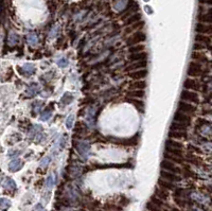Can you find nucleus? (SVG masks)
<instances>
[{
	"label": "nucleus",
	"mask_w": 212,
	"mask_h": 211,
	"mask_svg": "<svg viewBox=\"0 0 212 211\" xmlns=\"http://www.w3.org/2000/svg\"><path fill=\"white\" fill-rule=\"evenodd\" d=\"M187 74L191 77H202L204 74V68H203L202 64L197 63V62H191L190 65H189L188 71H187Z\"/></svg>",
	"instance_id": "f257e3e1"
},
{
	"label": "nucleus",
	"mask_w": 212,
	"mask_h": 211,
	"mask_svg": "<svg viewBox=\"0 0 212 211\" xmlns=\"http://www.w3.org/2000/svg\"><path fill=\"white\" fill-rule=\"evenodd\" d=\"M180 99L181 101H186L189 102V103H195L198 104L199 103V97L196 94L195 91H191V90H182L181 94H180Z\"/></svg>",
	"instance_id": "f03ea898"
},
{
	"label": "nucleus",
	"mask_w": 212,
	"mask_h": 211,
	"mask_svg": "<svg viewBox=\"0 0 212 211\" xmlns=\"http://www.w3.org/2000/svg\"><path fill=\"white\" fill-rule=\"evenodd\" d=\"M178 110L186 115H189V116H193L196 113V107L189 102L179 101L178 102Z\"/></svg>",
	"instance_id": "7ed1b4c3"
},
{
	"label": "nucleus",
	"mask_w": 212,
	"mask_h": 211,
	"mask_svg": "<svg viewBox=\"0 0 212 211\" xmlns=\"http://www.w3.org/2000/svg\"><path fill=\"white\" fill-rule=\"evenodd\" d=\"M146 39V33H143L142 31H137V32L134 33L131 37H128V38H127L126 44L128 46L137 45V44L141 43V41H144Z\"/></svg>",
	"instance_id": "20e7f679"
},
{
	"label": "nucleus",
	"mask_w": 212,
	"mask_h": 211,
	"mask_svg": "<svg viewBox=\"0 0 212 211\" xmlns=\"http://www.w3.org/2000/svg\"><path fill=\"white\" fill-rule=\"evenodd\" d=\"M77 150L83 159H87L90 154V144L86 141H80L77 145Z\"/></svg>",
	"instance_id": "39448f33"
},
{
	"label": "nucleus",
	"mask_w": 212,
	"mask_h": 211,
	"mask_svg": "<svg viewBox=\"0 0 212 211\" xmlns=\"http://www.w3.org/2000/svg\"><path fill=\"white\" fill-rule=\"evenodd\" d=\"M160 166H161V168L163 169L164 171L174 173V174H179V173H181V170H180L179 168H177V166H175V163L168 160V159L162 160L161 163H160Z\"/></svg>",
	"instance_id": "423d86ee"
},
{
	"label": "nucleus",
	"mask_w": 212,
	"mask_h": 211,
	"mask_svg": "<svg viewBox=\"0 0 212 211\" xmlns=\"http://www.w3.org/2000/svg\"><path fill=\"white\" fill-rule=\"evenodd\" d=\"M174 121L179 122V123L186 124V125L190 126L192 119H191V116H189V115H186L181 112H177V113H175V115H174Z\"/></svg>",
	"instance_id": "0eeeda50"
},
{
	"label": "nucleus",
	"mask_w": 212,
	"mask_h": 211,
	"mask_svg": "<svg viewBox=\"0 0 212 211\" xmlns=\"http://www.w3.org/2000/svg\"><path fill=\"white\" fill-rule=\"evenodd\" d=\"M184 88L187 90H200L202 86H200V83L196 80L193 79H187L186 81L184 82Z\"/></svg>",
	"instance_id": "6e6552de"
},
{
	"label": "nucleus",
	"mask_w": 212,
	"mask_h": 211,
	"mask_svg": "<svg viewBox=\"0 0 212 211\" xmlns=\"http://www.w3.org/2000/svg\"><path fill=\"white\" fill-rule=\"evenodd\" d=\"M191 56H192V59H195L197 63H199V64H208V65H210V59H209L208 57L204 54V53L200 52V51H194V52L192 53Z\"/></svg>",
	"instance_id": "1a4fd4ad"
},
{
	"label": "nucleus",
	"mask_w": 212,
	"mask_h": 211,
	"mask_svg": "<svg viewBox=\"0 0 212 211\" xmlns=\"http://www.w3.org/2000/svg\"><path fill=\"white\" fill-rule=\"evenodd\" d=\"M195 41H196V43H200V44H203V45H205L209 50L211 49V37L208 36V35L197 33V34L195 35Z\"/></svg>",
	"instance_id": "9d476101"
},
{
	"label": "nucleus",
	"mask_w": 212,
	"mask_h": 211,
	"mask_svg": "<svg viewBox=\"0 0 212 211\" xmlns=\"http://www.w3.org/2000/svg\"><path fill=\"white\" fill-rule=\"evenodd\" d=\"M195 31L196 33H199V34H210L212 31V27L211 24L208 23H197L195 26Z\"/></svg>",
	"instance_id": "9b49d317"
},
{
	"label": "nucleus",
	"mask_w": 212,
	"mask_h": 211,
	"mask_svg": "<svg viewBox=\"0 0 212 211\" xmlns=\"http://www.w3.org/2000/svg\"><path fill=\"white\" fill-rule=\"evenodd\" d=\"M160 175L163 179L168 181H171V183H176V181H180L181 178L178 176L177 174H174V173H171V172H168V171H161L160 172Z\"/></svg>",
	"instance_id": "f8f14e48"
},
{
	"label": "nucleus",
	"mask_w": 212,
	"mask_h": 211,
	"mask_svg": "<svg viewBox=\"0 0 212 211\" xmlns=\"http://www.w3.org/2000/svg\"><path fill=\"white\" fill-rule=\"evenodd\" d=\"M197 20H198V23L211 24V23H212L211 11H208V12H205V13H198V15H197Z\"/></svg>",
	"instance_id": "ddd939ff"
},
{
	"label": "nucleus",
	"mask_w": 212,
	"mask_h": 211,
	"mask_svg": "<svg viewBox=\"0 0 212 211\" xmlns=\"http://www.w3.org/2000/svg\"><path fill=\"white\" fill-rule=\"evenodd\" d=\"M41 92V87L37 83H32L27 87L26 94L29 95V97H34V95H37Z\"/></svg>",
	"instance_id": "4468645a"
},
{
	"label": "nucleus",
	"mask_w": 212,
	"mask_h": 211,
	"mask_svg": "<svg viewBox=\"0 0 212 211\" xmlns=\"http://www.w3.org/2000/svg\"><path fill=\"white\" fill-rule=\"evenodd\" d=\"M169 137L171 139L186 140V139H188V134H187L186 132H179V131H170Z\"/></svg>",
	"instance_id": "2eb2a0df"
},
{
	"label": "nucleus",
	"mask_w": 212,
	"mask_h": 211,
	"mask_svg": "<svg viewBox=\"0 0 212 211\" xmlns=\"http://www.w3.org/2000/svg\"><path fill=\"white\" fill-rule=\"evenodd\" d=\"M22 166H23V163H22L20 158H14L9 164V170L11 172H17V171L22 168Z\"/></svg>",
	"instance_id": "dca6fc26"
},
{
	"label": "nucleus",
	"mask_w": 212,
	"mask_h": 211,
	"mask_svg": "<svg viewBox=\"0 0 212 211\" xmlns=\"http://www.w3.org/2000/svg\"><path fill=\"white\" fill-rule=\"evenodd\" d=\"M146 75H148V71L143 69H139V70L131 71L128 77L133 80H142L144 77H146Z\"/></svg>",
	"instance_id": "f3484780"
},
{
	"label": "nucleus",
	"mask_w": 212,
	"mask_h": 211,
	"mask_svg": "<svg viewBox=\"0 0 212 211\" xmlns=\"http://www.w3.org/2000/svg\"><path fill=\"white\" fill-rule=\"evenodd\" d=\"M146 65H148V63H146V61H138V62H134L131 65L127 66L126 67V71H135V70H139L141 69V68L143 67H146Z\"/></svg>",
	"instance_id": "a211bd4d"
},
{
	"label": "nucleus",
	"mask_w": 212,
	"mask_h": 211,
	"mask_svg": "<svg viewBox=\"0 0 212 211\" xmlns=\"http://www.w3.org/2000/svg\"><path fill=\"white\" fill-rule=\"evenodd\" d=\"M166 148L184 150V144L179 141H174V139H168V140L166 141Z\"/></svg>",
	"instance_id": "6ab92c4d"
},
{
	"label": "nucleus",
	"mask_w": 212,
	"mask_h": 211,
	"mask_svg": "<svg viewBox=\"0 0 212 211\" xmlns=\"http://www.w3.org/2000/svg\"><path fill=\"white\" fill-rule=\"evenodd\" d=\"M148 54L146 52H137V53H131L129 55L128 59L131 62H138V61H146Z\"/></svg>",
	"instance_id": "aec40b11"
},
{
	"label": "nucleus",
	"mask_w": 212,
	"mask_h": 211,
	"mask_svg": "<svg viewBox=\"0 0 212 211\" xmlns=\"http://www.w3.org/2000/svg\"><path fill=\"white\" fill-rule=\"evenodd\" d=\"M141 18H142V16H141V14H140V13H135V14H131V16L127 17V18L125 19V23H124V24H125V26H131V24L140 21V20H141Z\"/></svg>",
	"instance_id": "412c9836"
},
{
	"label": "nucleus",
	"mask_w": 212,
	"mask_h": 211,
	"mask_svg": "<svg viewBox=\"0 0 212 211\" xmlns=\"http://www.w3.org/2000/svg\"><path fill=\"white\" fill-rule=\"evenodd\" d=\"M27 43L29 44L32 47H35V46L38 44V37H37V34L35 32H30L28 35H27Z\"/></svg>",
	"instance_id": "4be33fe9"
},
{
	"label": "nucleus",
	"mask_w": 212,
	"mask_h": 211,
	"mask_svg": "<svg viewBox=\"0 0 212 211\" xmlns=\"http://www.w3.org/2000/svg\"><path fill=\"white\" fill-rule=\"evenodd\" d=\"M189 126L186 125V124L179 123V122H175L174 121L173 123L171 124L170 126V131H179V132H187Z\"/></svg>",
	"instance_id": "5701e85b"
},
{
	"label": "nucleus",
	"mask_w": 212,
	"mask_h": 211,
	"mask_svg": "<svg viewBox=\"0 0 212 211\" xmlns=\"http://www.w3.org/2000/svg\"><path fill=\"white\" fill-rule=\"evenodd\" d=\"M19 43V35L15 32H10L8 37V44L10 46H16Z\"/></svg>",
	"instance_id": "b1692460"
},
{
	"label": "nucleus",
	"mask_w": 212,
	"mask_h": 211,
	"mask_svg": "<svg viewBox=\"0 0 212 211\" xmlns=\"http://www.w3.org/2000/svg\"><path fill=\"white\" fill-rule=\"evenodd\" d=\"M128 98L131 99H142V98L146 95L143 90H140V89H135V90H131V91H128Z\"/></svg>",
	"instance_id": "393cba45"
},
{
	"label": "nucleus",
	"mask_w": 212,
	"mask_h": 211,
	"mask_svg": "<svg viewBox=\"0 0 212 211\" xmlns=\"http://www.w3.org/2000/svg\"><path fill=\"white\" fill-rule=\"evenodd\" d=\"M17 70H19L20 71V74H22V72H27L28 73L29 75H32V74H34L35 73V71H36V69H35V67L33 65H31V64H26V65L23 66V68H19V67H17Z\"/></svg>",
	"instance_id": "a878e982"
},
{
	"label": "nucleus",
	"mask_w": 212,
	"mask_h": 211,
	"mask_svg": "<svg viewBox=\"0 0 212 211\" xmlns=\"http://www.w3.org/2000/svg\"><path fill=\"white\" fill-rule=\"evenodd\" d=\"M164 158L168 159V160L172 161V163H184V157H178L175 155L169 154V153H164Z\"/></svg>",
	"instance_id": "bb28decb"
},
{
	"label": "nucleus",
	"mask_w": 212,
	"mask_h": 211,
	"mask_svg": "<svg viewBox=\"0 0 212 211\" xmlns=\"http://www.w3.org/2000/svg\"><path fill=\"white\" fill-rule=\"evenodd\" d=\"M146 87V83L144 81H142V80H140V81H137V80H136V82H134V83L131 84V86H129L131 89H140V90H143Z\"/></svg>",
	"instance_id": "cd10ccee"
},
{
	"label": "nucleus",
	"mask_w": 212,
	"mask_h": 211,
	"mask_svg": "<svg viewBox=\"0 0 212 211\" xmlns=\"http://www.w3.org/2000/svg\"><path fill=\"white\" fill-rule=\"evenodd\" d=\"M73 95L71 94H69V92H65V94L63 95V97L61 98V103L64 104V105H69V104H71L73 102Z\"/></svg>",
	"instance_id": "c85d7f7f"
},
{
	"label": "nucleus",
	"mask_w": 212,
	"mask_h": 211,
	"mask_svg": "<svg viewBox=\"0 0 212 211\" xmlns=\"http://www.w3.org/2000/svg\"><path fill=\"white\" fill-rule=\"evenodd\" d=\"M3 188H5L6 190H15L16 189V184L12 178H5L3 181Z\"/></svg>",
	"instance_id": "c756f323"
},
{
	"label": "nucleus",
	"mask_w": 212,
	"mask_h": 211,
	"mask_svg": "<svg viewBox=\"0 0 212 211\" xmlns=\"http://www.w3.org/2000/svg\"><path fill=\"white\" fill-rule=\"evenodd\" d=\"M155 195L159 199H161V201H164V199H167V198H168V196H169V194H168V192H167V190H166V189H162V188L161 189H159V188L156 189Z\"/></svg>",
	"instance_id": "7c9ffc66"
},
{
	"label": "nucleus",
	"mask_w": 212,
	"mask_h": 211,
	"mask_svg": "<svg viewBox=\"0 0 212 211\" xmlns=\"http://www.w3.org/2000/svg\"><path fill=\"white\" fill-rule=\"evenodd\" d=\"M158 184H159V186H161V188L166 189V190H175V186L173 185V183L166 181V179H164V181L159 179V181H158Z\"/></svg>",
	"instance_id": "2f4dec72"
},
{
	"label": "nucleus",
	"mask_w": 212,
	"mask_h": 211,
	"mask_svg": "<svg viewBox=\"0 0 212 211\" xmlns=\"http://www.w3.org/2000/svg\"><path fill=\"white\" fill-rule=\"evenodd\" d=\"M11 206V202L8 198H0V210H8Z\"/></svg>",
	"instance_id": "473e14b6"
},
{
	"label": "nucleus",
	"mask_w": 212,
	"mask_h": 211,
	"mask_svg": "<svg viewBox=\"0 0 212 211\" xmlns=\"http://www.w3.org/2000/svg\"><path fill=\"white\" fill-rule=\"evenodd\" d=\"M188 161H190L191 163H193L194 166H202V164H203L202 159L198 158V157H196V156H194V155H192V156H189Z\"/></svg>",
	"instance_id": "72a5a7b5"
},
{
	"label": "nucleus",
	"mask_w": 212,
	"mask_h": 211,
	"mask_svg": "<svg viewBox=\"0 0 212 211\" xmlns=\"http://www.w3.org/2000/svg\"><path fill=\"white\" fill-rule=\"evenodd\" d=\"M146 208L149 210V211H161V207L157 204L153 203V202H149L146 204Z\"/></svg>",
	"instance_id": "f704fd0d"
},
{
	"label": "nucleus",
	"mask_w": 212,
	"mask_h": 211,
	"mask_svg": "<svg viewBox=\"0 0 212 211\" xmlns=\"http://www.w3.org/2000/svg\"><path fill=\"white\" fill-rule=\"evenodd\" d=\"M127 101H129L131 104H133L135 107L139 108L140 110H142V108L144 107V103L142 101H140V100H135V99H131V100H127Z\"/></svg>",
	"instance_id": "c9c22d12"
},
{
	"label": "nucleus",
	"mask_w": 212,
	"mask_h": 211,
	"mask_svg": "<svg viewBox=\"0 0 212 211\" xmlns=\"http://www.w3.org/2000/svg\"><path fill=\"white\" fill-rule=\"evenodd\" d=\"M143 49H144V46H143V45H139V44H137V45L131 46V48H129V52H131V53L141 52V51L143 50Z\"/></svg>",
	"instance_id": "e433bc0d"
},
{
	"label": "nucleus",
	"mask_w": 212,
	"mask_h": 211,
	"mask_svg": "<svg viewBox=\"0 0 212 211\" xmlns=\"http://www.w3.org/2000/svg\"><path fill=\"white\" fill-rule=\"evenodd\" d=\"M166 152L169 153V154L178 156V157H184V156H182V150H176V148H166Z\"/></svg>",
	"instance_id": "4c0bfd02"
},
{
	"label": "nucleus",
	"mask_w": 212,
	"mask_h": 211,
	"mask_svg": "<svg viewBox=\"0 0 212 211\" xmlns=\"http://www.w3.org/2000/svg\"><path fill=\"white\" fill-rule=\"evenodd\" d=\"M52 116V112L51 109H45L44 113L41 114V121H48L49 119Z\"/></svg>",
	"instance_id": "58836bf2"
},
{
	"label": "nucleus",
	"mask_w": 212,
	"mask_h": 211,
	"mask_svg": "<svg viewBox=\"0 0 212 211\" xmlns=\"http://www.w3.org/2000/svg\"><path fill=\"white\" fill-rule=\"evenodd\" d=\"M54 184H55V176H54V174H51V175H49V177L47 178V188H49V189H51L54 186Z\"/></svg>",
	"instance_id": "ea45409f"
},
{
	"label": "nucleus",
	"mask_w": 212,
	"mask_h": 211,
	"mask_svg": "<svg viewBox=\"0 0 212 211\" xmlns=\"http://www.w3.org/2000/svg\"><path fill=\"white\" fill-rule=\"evenodd\" d=\"M73 122H74V116H73V115H70L66 120V127L68 128V130H71V128H72Z\"/></svg>",
	"instance_id": "a19ab883"
},
{
	"label": "nucleus",
	"mask_w": 212,
	"mask_h": 211,
	"mask_svg": "<svg viewBox=\"0 0 212 211\" xmlns=\"http://www.w3.org/2000/svg\"><path fill=\"white\" fill-rule=\"evenodd\" d=\"M57 65H59V67H61V68H66L67 66L69 65V62L66 57H62V59H59V62H57Z\"/></svg>",
	"instance_id": "79ce46f5"
},
{
	"label": "nucleus",
	"mask_w": 212,
	"mask_h": 211,
	"mask_svg": "<svg viewBox=\"0 0 212 211\" xmlns=\"http://www.w3.org/2000/svg\"><path fill=\"white\" fill-rule=\"evenodd\" d=\"M104 209L107 211H120L121 208L117 207V206H115V205H106L105 207H104Z\"/></svg>",
	"instance_id": "37998d69"
},
{
	"label": "nucleus",
	"mask_w": 212,
	"mask_h": 211,
	"mask_svg": "<svg viewBox=\"0 0 212 211\" xmlns=\"http://www.w3.org/2000/svg\"><path fill=\"white\" fill-rule=\"evenodd\" d=\"M205 48H206V46L203 45V44H200V43H195L193 45L194 51H200V50H203V49H205Z\"/></svg>",
	"instance_id": "c03bdc74"
},
{
	"label": "nucleus",
	"mask_w": 212,
	"mask_h": 211,
	"mask_svg": "<svg viewBox=\"0 0 212 211\" xmlns=\"http://www.w3.org/2000/svg\"><path fill=\"white\" fill-rule=\"evenodd\" d=\"M50 161H51V158H50V157H49V156H48V157H45V158L41 161V166H44V168H45V166H48Z\"/></svg>",
	"instance_id": "a18cd8bd"
},
{
	"label": "nucleus",
	"mask_w": 212,
	"mask_h": 211,
	"mask_svg": "<svg viewBox=\"0 0 212 211\" xmlns=\"http://www.w3.org/2000/svg\"><path fill=\"white\" fill-rule=\"evenodd\" d=\"M34 211H46V209L42 207L41 204H37V205L34 207Z\"/></svg>",
	"instance_id": "49530a36"
},
{
	"label": "nucleus",
	"mask_w": 212,
	"mask_h": 211,
	"mask_svg": "<svg viewBox=\"0 0 212 211\" xmlns=\"http://www.w3.org/2000/svg\"><path fill=\"white\" fill-rule=\"evenodd\" d=\"M19 154H20V152H19V151H14V152L10 151V152H9V156H10V157L17 156V155H19Z\"/></svg>",
	"instance_id": "de8ad7c7"
},
{
	"label": "nucleus",
	"mask_w": 212,
	"mask_h": 211,
	"mask_svg": "<svg viewBox=\"0 0 212 211\" xmlns=\"http://www.w3.org/2000/svg\"><path fill=\"white\" fill-rule=\"evenodd\" d=\"M200 4H208V5H211L212 4V0H198Z\"/></svg>",
	"instance_id": "09e8293b"
},
{
	"label": "nucleus",
	"mask_w": 212,
	"mask_h": 211,
	"mask_svg": "<svg viewBox=\"0 0 212 211\" xmlns=\"http://www.w3.org/2000/svg\"><path fill=\"white\" fill-rule=\"evenodd\" d=\"M144 9H146V13H148V14L151 15L152 13H153V10H152V8L149 5H146V8H144Z\"/></svg>",
	"instance_id": "8fccbe9b"
},
{
	"label": "nucleus",
	"mask_w": 212,
	"mask_h": 211,
	"mask_svg": "<svg viewBox=\"0 0 212 211\" xmlns=\"http://www.w3.org/2000/svg\"><path fill=\"white\" fill-rule=\"evenodd\" d=\"M170 211H179V210H178V209H171Z\"/></svg>",
	"instance_id": "3c124183"
},
{
	"label": "nucleus",
	"mask_w": 212,
	"mask_h": 211,
	"mask_svg": "<svg viewBox=\"0 0 212 211\" xmlns=\"http://www.w3.org/2000/svg\"><path fill=\"white\" fill-rule=\"evenodd\" d=\"M144 1H146V2H148V1H149V0H144Z\"/></svg>",
	"instance_id": "603ef678"
}]
</instances>
